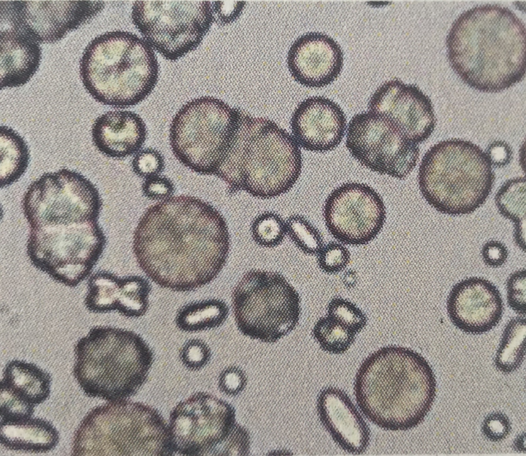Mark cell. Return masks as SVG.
Listing matches in <instances>:
<instances>
[{
  "mask_svg": "<svg viewBox=\"0 0 526 456\" xmlns=\"http://www.w3.org/2000/svg\"><path fill=\"white\" fill-rule=\"evenodd\" d=\"M133 252L146 276L159 286L186 292L213 281L230 249L225 218L198 197L172 196L151 206L134 231Z\"/></svg>",
  "mask_w": 526,
  "mask_h": 456,
  "instance_id": "obj_1",
  "label": "cell"
},
{
  "mask_svg": "<svg viewBox=\"0 0 526 456\" xmlns=\"http://www.w3.org/2000/svg\"><path fill=\"white\" fill-rule=\"evenodd\" d=\"M446 46L454 71L478 91L499 93L525 77V24L507 7L487 4L463 12L453 23Z\"/></svg>",
  "mask_w": 526,
  "mask_h": 456,
  "instance_id": "obj_2",
  "label": "cell"
},
{
  "mask_svg": "<svg viewBox=\"0 0 526 456\" xmlns=\"http://www.w3.org/2000/svg\"><path fill=\"white\" fill-rule=\"evenodd\" d=\"M428 361L408 348L391 345L369 355L355 376L356 404L371 423L385 430H410L425 418L436 395Z\"/></svg>",
  "mask_w": 526,
  "mask_h": 456,
  "instance_id": "obj_3",
  "label": "cell"
},
{
  "mask_svg": "<svg viewBox=\"0 0 526 456\" xmlns=\"http://www.w3.org/2000/svg\"><path fill=\"white\" fill-rule=\"evenodd\" d=\"M299 159V148L285 129L239 108L215 176L226 184L229 194L244 191L269 199L289 184Z\"/></svg>",
  "mask_w": 526,
  "mask_h": 456,
  "instance_id": "obj_4",
  "label": "cell"
},
{
  "mask_svg": "<svg viewBox=\"0 0 526 456\" xmlns=\"http://www.w3.org/2000/svg\"><path fill=\"white\" fill-rule=\"evenodd\" d=\"M84 88L97 102L116 108L135 106L154 89L159 64L152 48L128 31L105 32L90 41L80 61Z\"/></svg>",
  "mask_w": 526,
  "mask_h": 456,
  "instance_id": "obj_5",
  "label": "cell"
},
{
  "mask_svg": "<svg viewBox=\"0 0 526 456\" xmlns=\"http://www.w3.org/2000/svg\"><path fill=\"white\" fill-rule=\"evenodd\" d=\"M73 374L84 393L108 402L126 399L146 380L154 361L146 341L130 330L97 325L77 341Z\"/></svg>",
  "mask_w": 526,
  "mask_h": 456,
  "instance_id": "obj_6",
  "label": "cell"
},
{
  "mask_svg": "<svg viewBox=\"0 0 526 456\" xmlns=\"http://www.w3.org/2000/svg\"><path fill=\"white\" fill-rule=\"evenodd\" d=\"M495 177L485 152L466 140L450 138L431 147L421 160L418 181L427 203L441 213L471 214L486 200Z\"/></svg>",
  "mask_w": 526,
  "mask_h": 456,
  "instance_id": "obj_7",
  "label": "cell"
},
{
  "mask_svg": "<svg viewBox=\"0 0 526 456\" xmlns=\"http://www.w3.org/2000/svg\"><path fill=\"white\" fill-rule=\"evenodd\" d=\"M72 455L173 454L168 425L156 409L144 403L110 401L92 409L73 437Z\"/></svg>",
  "mask_w": 526,
  "mask_h": 456,
  "instance_id": "obj_8",
  "label": "cell"
},
{
  "mask_svg": "<svg viewBox=\"0 0 526 456\" xmlns=\"http://www.w3.org/2000/svg\"><path fill=\"white\" fill-rule=\"evenodd\" d=\"M235 320L245 336L274 343L293 331L300 314L298 293L280 273L252 269L232 295Z\"/></svg>",
  "mask_w": 526,
  "mask_h": 456,
  "instance_id": "obj_9",
  "label": "cell"
},
{
  "mask_svg": "<svg viewBox=\"0 0 526 456\" xmlns=\"http://www.w3.org/2000/svg\"><path fill=\"white\" fill-rule=\"evenodd\" d=\"M106 244L98 221L47 226L30 229L27 253L36 268L76 287L91 273Z\"/></svg>",
  "mask_w": 526,
  "mask_h": 456,
  "instance_id": "obj_10",
  "label": "cell"
},
{
  "mask_svg": "<svg viewBox=\"0 0 526 456\" xmlns=\"http://www.w3.org/2000/svg\"><path fill=\"white\" fill-rule=\"evenodd\" d=\"M132 19L152 49L172 61L196 49L214 22L208 1H136Z\"/></svg>",
  "mask_w": 526,
  "mask_h": 456,
  "instance_id": "obj_11",
  "label": "cell"
},
{
  "mask_svg": "<svg viewBox=\"0 0 526 456\" xmlns=\"http://www.w3.org/2000/svg\"><path fill=\"white\" fill-rule=\"evenodd\" d=\"M102 205L96 186L80 173L65 168L33 181L22 200L30 229L98 221Z\"/></svg>",
  "mask_w": 526,
  "mask_h": 456,
  "instance_id": "obj_12",
  "label": "cell"
},
{
  "mask_svg": "<svg viewBox=\"0 0 526 456\" xmlns=\"http://www.w3.org/2000/svg\"><path fill=\"white\" fill-rule=\"evenodd\" d=\"M238 423L227 402L206 392L181 401L170 413L168 431L173 454L221 455Z\"/></svg>",
  "mask_w": 526,
  "mask_h": 456,
  "instance_id": "obj_13",
  "label": "cell"
},
{
  "mask_svg": "<svg viewBox=\"0 0 526 456\" xmlns=\"http://www.w3.org/2000/svg\"><path fill=\"white\" fill-rule=\"evenodd\" d=\"M346 147L363 166L399 179L411 173L420 155L419 144L408 139L392 120L369 111L350 120Z\"/></svg>",
  "mask_w": 526,
  "mask_h": 456,
  "instance_id": "obj_14",
  "label": "cell"
},
{
  "mask_svg": "<svg viewBox=\"0 0 526 456\" xmlns=\"http://www.w3.org/2000/svg\"><path fill=\"white\" fill-rule=\"evenodd\" d=\"M231 108L220 99L202 96L179 109L171 124L170 142L181 164L198 174L213 175Z\"/></svg>",
  "mask_w": 526,
  "mask_h": 456,
  "instance_id": "obj_15",
  "label": "cell"
},
{
  "mask_svg": "<svg viewBox=\"0 0 526 456\" xmlns=\"http://www.w3.org/2000/svg\"><path fill=\"white\" fill-rule=\"evenodd\" d=\"M323 215L329 233L348 245H365L381 231L386 219L381 196L367 184L347 182L325 200Z\"/></svg>",
  "mask_w": 526,
  "mask_h": 456,
  "instance_id": "obj_16",
  "label": "cell"
},
{
  "mask_svg": "<svg viewBox=\"0 0 526 456\" xmlns=\"http://www.w3.org/2000/svg\"><path fill=\"white\" fill-rule=\"evenodd\" d=\"M101 1H1V26L25 32L40 44L55 43L104 8Z\"/></svg>",
  "mask_w": 526,
  "mask_h": 456,
  "instance_id": "obj_17",
  "label": "cell"
},
{
  "mask_svg": "<svg viewBox=\"0 0 526 456\" xmlns=\"http://www.w3.org/2000/svg\"><path fill=\"white\" fill-rule=\"evenodd\" d=\"M368 110L389 118L417 144L429 138L436 125L429 97L417 85L397 79L386 81L378 87L368 101Z\"/></svg>",
  "mask_w": 526,
  "mask_h": 456,
  "instance_id": "obj_18",
  "label": "cell"
},
{
  "mask_svg": "<svg viewBox=\"0 0 526 456\" xmlns=\"http://www.w3.org/2000/svg\"><path fill=\"white\" fill-rule=\"evenodd\" d=\"M448 316L454 326L469 334L486 333L502 319L504 303L497 287L478 277L464 279L452 288L447 298Z\"/></svg>",
  "mask_w": 526,
  "mask_h": 456,
  "instance_id": "obj_19",
  "label": "cell"
},
{
  "mask_svg": "<svg viewBox=\"0 0 526 456\" xmlns=\"http://www.w3.org/2000/svg\"><path fill=\"white\" fill-rule=\"evenodd\" d=\"M291 136L303 149L326 152L336 149L347 129V118L341 107L321 96L309 97L300 102L290 120Z\"/></svg>",
  "mask_w": 526,
  "mask_h": 456,
  "instance_id": "obj_20",
  "label": "cell"
},
{
  "mask_svg": "<svg viewBox=\"0 0 526 456\" xmlns=\"http://www.w3.org/2000/svg\"><path fill=\"white\" fill-rule=\"evenodd\" d=\"M340 44L321 32H307L292 43L287 54L289 70L294 80L309 88L325 87L337 79L343 67Z\"/></svg>",
  "mask_w": 526,
  "mask_h": 456,
  "instance_id": "obj_21",
  "label": "cell"
},
{
  "mask_svg": "<svg viewBox=\"0 0 526 456\" xmlns=\"http://www.w3.org/2000/svg\"><path fill=\"white\" fill-rule=\"evenodd\" d=\"M316 410L322 425L341 448L353 455L366 451L370 440V428L345 391L334 386L321 390Z\"/></svg>",
  "mask_w": 526,
  "mask_h": 456,
  "instance_id": "obj_22",
  "label": "cell"
},
{
  "mask_svg": "<svg viewBox=\"0 0 526 456\" xmlns=\"http://www.w3.org/2000/svg\"><path fill=\"white\" fill-rule=\"evenodd\" d=\"M92 142L104 155L122 159L138 152L147 136L142 118L128 111L107 112L97 117L91 127Z\"/></svg>",
  "mask_w": 526,
  "mask_h": 456,
  "instance_id": "obj_23",
  "label": "cell"
},
{
  "mask_svg": "<svg viewBox=\"0 0 526 456\" xmlns=\"http://www.w3.org/2000/svg\"><path fill=\"white\" fill-rule=\"evenodd\" d=\"M1 27V88L23 86L40 66L42 59L40 44L16 29Z\"/></svg>",
  "mask_w": 526,
  "mask_h": 456,
  "instance_id": "obj_24",
  "label": "cell"
},
{
  "mask_svg": "<svg viewBox=\"0 0 526 456\" xmlns=\"http://www.w3.org/2000/svg\"><path fill=\"white\" fill-rule=\"evenodd\" d=\"M51 382L50 374L36 364L13 359L3 369L1 393L34 408L49 398Z\"/></svg>",
  "mask_w": 526,
  "mask_h": 456,
  "instance_id": "obj_25",
  "label": "cell"
},
{
  "mask_svg": "<svg viewBox=\"0 0 526 456\" xmlns=\"http://www.w3.org/2000/svg\"><path fill=\"white\" fill-rule=\"evenodd\" d=\"M0 442L7 450L29 453L53 450L60 434L49 421L30 417L15 422H0Z\"/></svg>",
  "mask_w": 526,
  "mask_h": 456,
  "instance_id": "obj_26",
  "label": "cell"
},
{
  "mask_svg": "<svg viewBox=\"0 0 526 456\" xmlns=\"http://www.w3.org/2000/svg\"><path fill=\"white\" fill-rule=\"evenodd\" d=\"M229 308L218 299L193 302L183 306L175 318L177 326L186 332H196L220 326L226 320Z\"/></svg>",
  "mask_w": 526,
  "mask_h": 456,
  "instance_id": "obj_27",
  "label": "cell"
},
{
  "mask_svg": "<svg viewBox=\"0 0 526 456\" xmlns=\"http://www.w3.org/2000/svg\"><path fill=\"white\" fill-rule=\"evenodd\" d=\"M1 188L18 180L27 170L30 152L25 139L15 130L6 125L1 126Z\"/></svg>",
  "mask_w": 526,
  "mask_h": 456,
  "instance_id": "obj_28",
  "label": "cell"
},
{
  "mask_svg": "<svg viewBox=\"0 0 526 456\" xmlns=\"http://www.w3.org/2000/svg\"><path fill=\"white\" fill-rule=\"evenodd\" d=\"M526 324L525 316L512 318L505 326L497 350L495 366L502 373L517 370L525 357Z\"/></svg>",
  "mask_w": 526,
  "mask_h": 456,
  "instance_id": "obj_29",
  "label": "cell"
},
{
  "mask_svg": "<svg viewBox=\"0 0 526 456\" xmlns=\"http://www.w3.org/2000/svg\"><path fill=\"white\" fill-rule=\"evenodd\" d=\"M152 289L149 281L137 275L120 277L116 311L128 318H137L145 314L149 307Z\"/></svg>",
  "mask_w": 526,
  "mask_h": 456,
  "instance_id": "obj_30",
  "label": "cell"
},
{
  "mask_svg": "<svg viewBox=\"0 0 526 456\" xmlns=\"http://www.w3.org/2000/svg\"><path fill=\"white\" fill-rule=\"evenodd\" d=\"M500 214L514 225L525 224V177L520 176L506 180L495 196Z\"/></svg>",
  "mask_w": 526,
  "mask_h": 456,
  "instance_id": "obj_31",
  "label": "cell"
},
{
  "mask_svg": "<svg viewBox=\"0 0 526 456\" xmlns=\"http://www.w3.org/2000/svg\"><path fill=\"white\" fill-rule=\"evenodd\" d=\"M355 335L327 315L320 318L312 330V335L321 348L334 354L345 353L354 341Z\"/></svg>",
  "mask_w": 526,
  "mask_h": 456,
  "instance_id": "obj_32",
  "label": "cell"
},
{
  "mask_svg": "<svg viewBox=\"0 0 526 456\" xmlns=\"http://www.w3.org/2000/svg\"><path fill=\"white\" fill-rule=\"evenodd\" d=\"M287 234L295 246L308 255H317L324 245L320 230L305 216L293 214L286 220Z\"/></svg>",
  "mask_w": 526,
  "mask_h": 456,
  "instance_id": "obj_33",
  "label": "cell"
},
{
  "mask_svg": "<svg viewBox=\"0 0 526 456\" xmlns=\"http://www.w3.org/2000/svg\"><path fill=\"white\" fill-rule=\"evenodd\" d=\"M251 234L258 245L274 248L280 245L287 234L286 223L278 213L265 211L257 215L251 224Z\"/></svg>",
  "mask_w": 526,
  "mask_h": 456,
  "instance_id": "obj_34",
  "label": "cell"
},
{
  "mask_svg": "<svg viewBox=\"0 0 526 456\" xmlns=\"http://www.w3.org/2000/svg\"><path fill=\"white\" fill-rule=\"evenodd\" d=\"M327 316L355 334L366 326V315L355 304L340 297H334L327 306Z\"/></svg>",
  "mask_w": 526,
  "mask_h": 456,
  "instance_id": "obj_35",
  "label": "cell"
},
{
  "mask_svg": "<svg viewBox=\"0 0 526 456\" xmlns=\"http://www.w3.org/2000/svg\"><path fill=\"white\" fill-rule=\"evenodd\" d=\"M350 259L349 250L344 245L334 241L323 245L317 254L319 267L327 274H336L343 270Z\"/></svg>",
  "mask_w": 526,
  "mask_h": 456,
  "instance_id": "obj_36",
  "label": "cell"
},
{
  "mask_svg": "<svg viewBox=\"0 0 526 456\" xmlns=\"http://www.w3.org/2000/svg\"><path fill=\"white\" fill-rule=\"evenodd\" d=\"M165 159L156 149L147 148L139 151L133 157L132 167L138 176L145 179L159 175L165 169Z\"/></svg>",
  "mask_w": 526,
  "mask_h": 456,
  "instance_id": "obj_37",
  "label": "cell"
},
{
  "mask_svg": "<svg viewBox=\"0 0 526 456\" xmlns=\"http://www.w3.org/2000/svg\"><path fill=\"white\" fill-rule=\"evenodd\" d=\"M211 350L203 340L193 338L186 341L179 351V358L183 365L192 371L203 368L210 361Z\"/></svg>",
  "mask_w": 526,
  "mask_h": 456,
  "instance_id": "obj_38",
  "label": "cell"
},
{
  "mask_svg": "<svg viewBox=\"0 0 526 456\" xmlns=\"http://www.w3.org/2000/svg\"><path fill=\"white\" fill-rule=\"evenodd\" d=\"M525 289V268L511 273L506 281L507 303L512 310L523 316L526 313Z\"/></svg>",
  "mask_w": 526,
  "mask_h": 456,
  "instance_id": "obj_39",
  "label": "cell"
},
{
  "mask_svg": "<svg viewBox=\"0 0 526 456\" xmlns=\"http://www.w3.org/2000/svg\"><path fill=\"white\" fill-rule=\"evenodd\" d=\"M248 378L240 368L232 366L224 369L218 377V388L220 392L229 396L240 394L247 385Z\"/></svg>",
  "mask_w": 526,
  "mask_h": 456,
  "instance_id": "obj_40",
  "label": "cell"
},
{
  "mask_svg": "<svg viewBox=\"0 0 526 456\" xmlns=\"http://www.w3.org/2000/svg\"><path fill=\"white\" fill-rule=\"evenodd\" d=\"M511 424L508 416L501 412L488 414L482 424V432L484 436L492 442H499L510 433Z\"/></svg>",
  "mask_w": 526,
  "mask_h": 456,
  "instance_id": "obj_41",
  "label": "cell"
},
{
  "mask_svg": "<svg viewBox=\"0 0 526 456\" xmlns=\"http://www.w3.org/2000/svg\"><path fill=\"white\" fill-rule=\"evenodd\" d=\"M143 194L152 200H163L172 196L175 186L168 177L157 175L146 178L142 185Z\"/></svg>",
  "mask_w": 526,
  "mask_h": 456,
  "instance_id": "obj_42",
  "label": "cell"
},
{
  "mask_svg": "<svg viewBox=\"0 0 526 456\" xmlns=\"http://www.w3.org/2000/svg\"><path fill=\"white\" fill-rule=\"evenodd\" d=\"M214 20L221 26L231 24L241 15L245 1H214L212 3Z\"/></svg>",
  "mask_w": 526,
  "mask_h": 456,
  "instance_id": "obj_43",
  "label": "cell"
},
{
  "mask_svg": "<svg viewBox=\"0 0 526 456\" xmlns=\"http://www.w3.org/2000/svg\"><path fill=\"white\" fill-rule=\"evenodd\" d=\"M481 256L484 263L487 266L496 268L502 266L506 262L509 251L502 242L492 240L483 245Z\"/></svg>",
  "mask_w": 526,
  "mask_h": 456,
  "instance_id": "obj_44",
  "label": "cell"
},
{
  "mask_svg": "<svg viewBox=\"0 0 526 456\" xmlns=\"http://www.w3.org/2000/svg\"><path fill=\"white\" fill-rule=\"evenodd\" d=\"M490 162L495 168L508 166L513 159V151L511 146L503 140H494L491 142L485 152Z\"/></svg>",
  "mask_w": 526,
  "mask_h": 456,
  "instance_id": "obj_45",
  "label": "cell"
},
{
  "mask_svg": "<svg viewBox=\"0 0 526 456\" xmlns=\"http://www.w3.org/2000/svg\"><path fill=\"white\" fill-rule=\"evenodd\" d=\"M513 238L516 245L524 252L525 251V224L514 225Z\"/></svg>",
  "mask_w": 526,
  "mask_h": 456,
  "instance_id": "obj_46",
  "label": "cell"
}]
</instances>
